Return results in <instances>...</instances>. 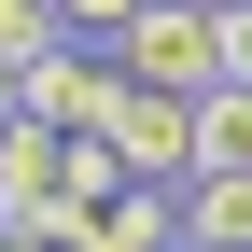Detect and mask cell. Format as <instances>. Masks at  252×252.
Instances as JSON below:
<instances>
[{"instance_id":"6da1fadb","label":"cell","mask_w":252,"mask_h":252,"mask_svg":"<svg viewBox=\"0 0 252 252\" xmlns=\"http://www.w3.org/2000/svg\"><path fill=\"white\" fill-rule=\"evenodd\" d=\"M112 56H126V84H168V98H210V84L238 70V42H224V14H210V0H140Z\"/></svg>"},{"instance_id":"7a4b0ae2","label":"cell","mask_w":252,"mask_h":252,"mask_svg":"<svg viewBox=\"0 0 252 252\" xmlns=\"http://www.w3.org/2000/svg\"><path fill=\"white\" fill-rule=\"evenodd\" d=\"M112 98H126V56H112V42H56V56H28V112L70 126V140H84V126H112Z\"/></svg>"},{"instance_id":"3957f363","label":"cell","mask_w":252,"mask_h":252,"mask_svg":"<svg viewBox=\"0 0 252 252\" xmlns=\"http://www.w3.org/2000/svg\"><path fill=\"white\" fill-rule=\"evenodd\" d=\"M98 140H112L140 182H182V168H196V98H168V84H126Z\"/></svg>"},{"instance_id":"277c9868","label":"cell","mask_w":252,"mask_h":252,"mask_svg":"<svg viewBox=\"0 0 252 252\" xmlns=\"http://www.w3.org/2000/svg\"><path fill=\"white\" fill-rule=\"evenodd\" d=\"M182 238L196 252H252V168H182Z\"/></svg>"},{"instance_id":"5b68a950","label":"cell","mask_w":252,"mask_h":252,"mask_svg":"<svg viewBox=\"0 0 252 252\" xmlns=\"http://www.w3.org/2000/svg\"><path fill=\"white\" fill-rule=\"evenodd\" d=\"M196 168H252V70H224L196 98Z\"/></svg>"},{"instance_id":"8992f818","label":"cell","mask_w":252,"mask_h":252,"mask_svg":"<svg viewBox=\"0 0 252 252\" xmlns=\"http://www.w3.org/2000/svg\"><path fill=\"white\" fill-rule=\"evenodd\" d=\"M56 42H70L56 0H0V56H14V70H28V56H56Z\"/></svg>"},{"instance_id":"52a82bcc","label":"cell","mask_w":252,"mask_h":252,"mask_svg":"<svg viewBox=\"0 0 252 252\" xmlns=\"http://www.w3.org/2000/svg\"><path fill=\"white\" fill-rule=\"evenodd\" d=\"M56 14H70V42H126V14H140V0H56Z\"/></svg>"},{"instance_id":"ba28073f","label":"cell","mask_w":252,"mask_h":252,"mask_svg":"<svg viewBox=\"0 0 252 252\" xmlns=\"http://www.w3.org/2000/svg\"><path fill=\"white\" fill-rule=\"evenodd\" d=\"M14 112H28V70H14V56H0V126H14Z\"/></svg>"},{"instance_id":"9c48e42d","label":"cell","mask_w":252,"mask_h":252,"mask_svg":"<svg viewBox=\"0 0 252 252\" xmlns=\"http://www.w3.org/2000/svg\"><path fill=\"white\" fill-rule=\"evenodd\" d=\"M224 42H238V70H252V14H224Z\"/></svg>"},{"instance_id":"30bf717a","label":"cell","mask_w":252,"mask_h":252,"mask_svg":"<svg viewBox=\"0 0 252 252\" xmlns=\"http://www.w3.org/2000/svg\"><path fill=\"white\" fill-rule=\"evenodd\" d=\"M210 14H252V0H210Z\"/></svg>"},{"instance_id":"8fae6325","label":"cell","mask_w":252,"mask_h":252,"mask_svg":"<svg viewBox=\"0 0 252 252\" xmlns=\"http://www.w3.org/2000/svg\"><path fill=\"white\" fill-rule=\"evenodd\" d=\"M182 252H196V238H182Z\"/></svg>"}]
</instances>
